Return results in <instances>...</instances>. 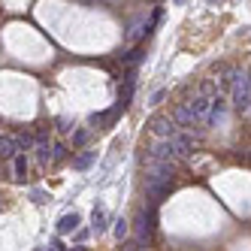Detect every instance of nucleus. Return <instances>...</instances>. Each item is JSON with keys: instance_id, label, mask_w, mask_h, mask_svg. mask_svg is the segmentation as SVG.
<instances>
[{"instance_id": "nucleus-1", "label": "nucleus", "mask_w": 251, "mask_h": 251, "mask_svg": "<svg viewBox=\"0 0 251 251\" xmlns=\"http://www.w3.org/2000/svg\"><path fill=\"white\" fill-rule=\"evenodd\" d=\"M133 230H136V242L146 245L154 233V209H139L136 212V221H133Z\"/></svg>"}, {"instance_id": "nucleus-2", "label": "nucleus", "mask_w": 251, "mask_h": 251, "mask_svg": "<svg viewBox=\"0 0 251 251\" xmlns=\"http://www.w3.org/2000/svg\"><path fill=\"white\" fill-rule=\"evenodd\" d=\"M149 130H151L157 139H173V136H178V127H176V121H173L170 115H154V118L149 121Z\"/></svg>"}, {"instance_id": "nucleus-3", "label": "nucleus", "mask_w": 251, "mask_h": 251, "mask_svg": "<svg viewBox=\"0 0 251 251\" xmlns=\"http://www.w3.org/2000/svg\"><path fill=\"white\" fill-rule=\"evenodd\" d=\"M170 146H173L176 160H185V157H191V151H194V139H191L188 133H178V136L170 139Z\"/></svg>"}, {"instance_id": "nucleus-4", "label": "nucleus", "mask_w": 251, "mask_h": 251, "mask_svg": "<svg viewBox=\"0 0 251 251\" xmlns=\"http://www.w3.org/2000/svg\"><path fill=\"white\" fill-rule=\"evenodd\" d=\"M188 109H191L194 121H206V118H209V109H212V97H203V94H197V97L188 103Z\"/></svg>"}, {"instance_id": "nucleus-5", "label": "nucleus", "mask_w": 251, "mask_h": 251, "mask_svg": "<svg viewBox=\"0 0 251 251\" xmlns=\"http://www.w3.org/2000/svg\"><path fill=\"white\" fill-rule=\"evenodd\" d=\"M170 182H160V178H146V194L151 197V203H160L164 197L170 194Z\"/></svg>"}, {"instance_id": "nucleus-6", "label": "nucleus", "mask_w": 251, "mask_h": 251, "mask_svg": "<svg viewBox=\"0 0 251 251\" xmlns=\"http://www.w3.org/2000/svg\"><path fill=\"white\" fill-rule=\"evenodd\" d=\"M170 118L176 121V127H185V130H194V127H197V121H194V115H191V109H188V103L176 106Z\"/></svg>"}, {"instance_id": "nucleus-7", "label": "nucleus", "mask_w": 251, "mask_h": 251, "mask_svg": "<svg viewBox=\"0 0 251 251\" xmlns=\"http://www.w3.org/2000/svg\"><path fill=\"white\" fill-rule=\"evenodd\" d=\"M224 112H227V100H224V97H212V109H209L206 124H209V127H215V124L224 118Z\"/></svg>"}, {"instance_id": "nucleus-8", "label": "nucleus", "mask_w": 251, "mask_h": 251, "mask_svg": "<svg viewBox=\"0 0 251 251\" xmlns=\"http://www.w3.org/2000/svg\"><path fill=\"white\" fill-rule=\"evenodd\" d=\"M79 224H82V215H64V218L58 221V233L64 236V233H73V230H79Z\"/></svg>"}, {"instance_id": "nucleus-9", "label": "nucleus", "mask_w": 251, "mask_h": 251, "mask_svg": "<svg viewBox=\"0 0 251 251\" xmlns=\"http://www.w3.org/2000/svg\"><path fill=\"white\" fill-rule=\"evenodd\" d=\"M9 157H19L15 139L12 136H0V160H9Z\"/></svg>"}, {"instance_id": "nucleus-10", "label": "nucleus", "mask_w": 251, "mask_h": 251, "mask_svg": "<svg viewBox=\"0 0 251 251\" xmlns=\"http://www.w3.org/2000/svg\"><path fill=\"white\" fill-rule=\"evenodd\" d=\"M12 167H15V178H19V182H22V178L27 176V157H25V154L12 157Z\"/></svg>"}, {"instance_id": "nucleus-11", "label": "nucleus", "mask_w": 251, "mask_h": 251, "mask_svg": "<svg viewBox=\"0 0 251 251\" xmlns=\"http://www.w3.org/2000/svg\"><path fill=\"white\" fill-rule=\"evenodd\" d=\"M91 160H94V151H82V154L73 160V167H76V170H88V167H91Z\"/></svg>"}, {"instance_id": "nucleus-12", "label": "nucleus", "mask_w": 251, "mask_h": 251, "mask_svg": "<svg viewBox=\"0 0 251 251\" xmlns=\"http://www.w3.org/2000/svg\"><path fill=\"white\" fill-rule=\"evenodd\" d=\"M37 157L43 160V164H49V160H51V154H49V142H46L43 136L37 139Z\"/></svg>"}, {"instance_id": "nucleus-13", "label": "nucleus", "mask_w": 251, "mask_h": 251, "mask_svg": "<svg viewBox=\"0 0 251 251\" xmlns=\"http://www.w3.org/2000/svg\"><path fill=\"white\" fill-rule=\"evenodd\" d=\"M91 227H94L97 233L106 227V212H103V209H94V215H91Z\"/></svg>"}, {"instance_id": "nucleus-14", "label": "nucleus", "mask_w": 251, "mask_h": 251, "mask_svg": "<svg viewBox=\"0 0 251 251\" xmlns=\"http://www.w3.org/2000/svg\"><path fill=\"white\" fill-rule=\"evenodd\" d=\"M12 139H15V149H19V151H25V149L33 146V136H30V133H25V136H12Z\"/></svg>"}, {"instance_id": "nucleus-15", "label": "nucleus", "mask_w": 251, "mask_h": 251, "mask_svg": "<svg viewBox=\"0 0 251 251\" xmlns=\"http://www.w3.org/2000/svg\"><path fill=\"white\" fill-rule=\"evenodd\" d=\"M64 157H67V146H61V142H58V146L51 149V164H58V160H64Z\"/></svg>"}, {"instance_id": "nucleus-16", "label": "nucleus", "mask_w": 251, "mask_h": 251, "mask_svg": "<svg viewBox=\"0 0 251 251\" xmlns=\"http://www.w3.org/2000/svg\"><path fill=\"white\" fill-rule=\"evenodd\" d=\"M115 236H118V239L127 236V221H124V218H118V221H115Z\"/></svg>"}, {"instance_id": "nucleus-17", "label": "nucleus", "mask_w": 251, "mask_h": 251, "mask_svg": "<svg viewBox=\"0 0 251 251\" xmlns=\"http://www.w3.org/2000/svg\"><path fill=\"white\" fill-rule=\"evenodd\" d=\"M85 139H88V130H76V133H73V142H76V146H85Z\"/></svg>"}, {"instance_id": "nucleus-18", "label": "nucleus", "mask_w": 251, "mask_h": 251, "mask_svg": "<svg viewBox=\"0 0 251 251\" xmlns=\"http://www.w3.org/2000/svg\"><path fill=\"white\" fill-rule=\"evenodd\" d=\"M121 251H142V245L133 239V242H124V248H121Z\"/></svg>"}, {"instance_id": "nucleus-19", "label": "nucleus", "mask_w": 251, "mask_h": 251, "mask_svg": "<svg viewBox=\"0 0 251 251\" xmlns=\"http://www.w3.org/2000/svg\"><path fill=\"white\" fill-rule=\"evenodd\" d=\"M139 58H142V51H139V49H133V51H130V55H127V61H130V64H136Z\"/></svg>"}, {"instance_id": "nucleus-20", "label": "nucleus", "mask_w": 251, "mask_h": 251, "mask_svg": "<svg viewBox=\"0 0 251 251\" xmlns=\"http://www.w3.org/2000/svg\"><path fill=\"white\" fill-rule=\"evenodd\" d=\"M245 79H248V91H251V70H248V76H245Z\"/></svg>"}, {"instance_id": "nucleus-21", "label": "nucleus", "mask_w": 251, "mask_h": 251, "mask_svg": "<svg viewBox=\"0 0 251 251\" xmlns=\"http://www.w3.org/2000/svg\"><path fill=\"white\" fill-rule=\"evenodd\" d=\"M73 251H85V248H73Z\"/></svg>"}, {"instance_id": "nucleus-22", "label": "nucleus", "mask_w": 251, "mask_h": 251, "mask_svg": "<svg viewBox=\"0 0 251 251\" xmlns=\"http://www.w3.org/2000/svg\"><path fill=\"white\" fill-rule=\"evenodd\" d=\"M248 112H251V106H248Z\"/></svg>"}, {"instance_id": "nucleus-23", "label": "nucleus", "mask_w": 251, "mask_h": 251, "mask_svg": "<svg viewBox=\"0 0 251 251\" xmlns=\"http://www.w3.org/2000/svg\"><path fill=\"white\" fill-rule=\"evenodd\" d=\"M43 251H46V248H43Z\"/></svg>"}]
</instances>
